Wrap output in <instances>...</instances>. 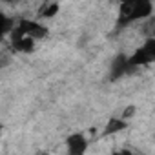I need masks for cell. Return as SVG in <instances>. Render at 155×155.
I'll return each mask as SVG.
<instances>
[{
	"mask_svg": "<svg viewBox=\"0 0 155 155\" xmlns=\"http://www.w3.org/2000/svg\"><path fill=\"white\" fill-rule=\"evenodd\" d=\"M151 15V4L150 2H128L120 6V22H131Z\"/></svg>",
	"mask_w": 155,
	"mask_h": 155,
	"instance_id": "1",
	"label": "cell"
},
{
	"mask_svg": "<svg viewBox=\"0 0 155 155\" xmlns=\"http://www.w3.org/2000/svg\"><path fill=\"white\" fill-rule=\"evenodd\" d=\"M15 29H17L18 33H22V35L33 38V40H37V38H44V37L48 35V29H46L42 24L35 22V20H24V22H20Z\"/></svg>",
	"mask_w": 155,
	"mask_h": 155,
	"instance_id": "2",
	"label": "cell"
},
{
	"mask_svg": "<svg viewBox=\"0 0 155 155\" xmlns=\"http://www.w3.org/2000/svg\"><path fill=\"white\" fill-rule=\"evenodd\" d=\"M68 155H86L88 151V139L82 133H71L66 139Z\"/></svg>",
	"mask_w": 155,
	"mask_h": 155,
	"instance_id": "3",
	"label": "cell"
},
{
	"mask_svg": "<svg viewBox=\"0 0 155 155\" xmlns=\"http://www.w3.org/2000/svg\"><path fill=\"white\" fill-rule=\"evenodd\" d=\"M11 46H13V49L20 51V53L35 51V40L26 37V35H22V33H18L17 29H13V33H11Z\"/></svg>",
	"mask_w": 155,
	"mask_h": 155,
	"instance_id": "4",
	"label": "cell"
},
{
	"mask_svg": "<svg viewBox=\"0 0 155 155\" xmlns=\"http://www.w3.org/2000/svg\"><path fill=\"white\" fill-rule=\"evenodd\" d=\"M155 58V44H153V40H150L148 44H144L131 58H128V64H133V66H137V64H144V62H150V60H153Z\"/></svg>",
	"mask_w": 155,
	"mask_h": 155,
	"instance_id": "5",
	"label": "cell"
},
{
	"mask_svg": "<svg viewBox=\"0 0 155 155\" xmlns=\"http://www.w3.org/2000/svg\"><path fill=\"white\" fill-rule=\"evenodd\" d=\"M128 126L126 120H122L120 117H111V120L106 124L104 128V135H110V133H117V131H122L124 128Z\"/></svg>",
	"mask_w": 155,
	"mask_h": 155,
	"instance_id": "6",
	"label": "cell"
},
{
	"mask_svg": "<svg viewBox=\"0 0 155 155\" xmlns=\"http://www.w3.org/2000/svg\"><path fill=\"white\" fill-rule=\"evenodd\" d=\"M57 11H58V4H53V2H49V4H44V6H42V9H40V15H38V17L49 18V17L57 15Z\"/></svg>",
	"mask_w": 155,
	"mask_h": 155,
	"instance_id": "7",
	"label": "cell"
},
{
	"mask_svg": "<svg viewBox=\"0 0 155 155\" xmlns=\"http://www.w3.org/2000/svg\"><path fill=\"white\" fill-rule=\"evenodd\" d=\"M11 64V57L6 55V53H0V69H4Z\"/></svg>",
	"mask_w": 155,
	"mask_h": 155,
	"instance_id": "8",
	"label": "cell"
},
{
	"mask_svg": "<svg viewBox=\"0 0 155 155\" xmlns=\"http://www.w3.org/2000/svg\"><path fill=\"white\" fill-rule=\"evenodd\" d=\"M133 113H135V108H133V106H130V108H126V110L122 111L120 119H122V120H126V119H130V117H131Z\"/></svg>",
	"mask_w": 155,
	"mask_h": 155,
	"instance_id": "9",
	"label": "cell"
},
{
	"mask_svg": "<svg viewBox=\"0 0 155 155\" xmlns=\"http://www.w3.org/2000/svg\"><path fill=\"white\" fill-rule=\"evenodd\" d=\"M6 31V20L2 18V17H0V35H2Z\"/></svg>",
	"mask_w": 155,
	"mask_h": 155,
	"instance_id": "10",
	"label": "cell"
},
{
	"mask_svg": "<svg viewBox=\"0 0 155 155\" xmlns=\"http://www.w3.org/2000/svg\"><path fill=\"white\" fill-rule=\"evenodd\" d=\"M2 131H4V126H2V124H0V137H2Z\"/></svg>",
	"mask_w": 155,
	"mask_h": 155,
	"instance_id": "11",
	"label": "cell"
},
{
	"mask_svg": "<svg viewBox=\"0 0 155 155\" xmlns=\"http://www.w3.org/2000/svg\"><path fill=\"white\" fill-rule=\"evenodd\" d=\"M38 155H49L48 151H38Z\"/></svg>",
	"mask_w": 155,
	"mask_h": 155,
	"instance_id": "12",
	"label": "cell"
}]
</instances>
